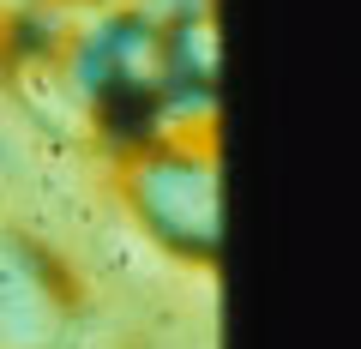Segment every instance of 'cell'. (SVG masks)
Here are the masks:
<instances>
[{
    "instance_id": "cell-1",
    "label": "cell",
    "mask_w": 361,
    "mask_h": 349,
    "mask_svg": "<svg viewBox=\"0 0 361 349\" xmlns=\"http://www.w3.org/2000/svg\"><path fill=\"white\" fill-rule=\"evenodd\" d=\"M121 193L151 241H163L175 259L211 265L223 247V193H217V157L205 139L163 133L145 139L121 163Z\"/></svg>"
},
{
    "instance_id": "cell-2",
    "label": "cell",
    "mask_w": 361,
    "mask_h": 349,
    "mask_svg": "<svg viewBox=\"0 0 361 349\" xmlns=\"http://www.w3.org/2000/svg\"><path fill=\"white\" fill-rule=\"evenodd\" d=\"M66 283L25 229L0 223V349H61Z\"/></svg>"
},
{
    "instance_id": "cell-3",
    "label": "cell",
    "mask_w": 361,
    "mask_h": 349,
    "mask_svg": "<svg viewBox=\"0 0 361 349\" xmlns=\"http://www.w3.org/2000/svg\"><path fill=\"white\" fill-rule=\"evenodd\" d=\"M0 49H6V30H0Z\"/></svg>"
}]
</instances>
